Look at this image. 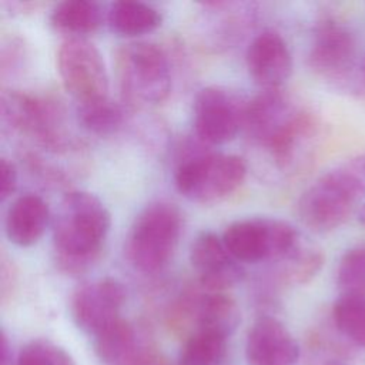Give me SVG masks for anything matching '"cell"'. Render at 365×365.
<instances>
[{
  "label": "cell",
  "instance_id": "14",
  "mask_svg": "<svg viewBox=\"0 0 365 365\" xmlns=\"http://www.w3.org/2000/svg\"><path fill=\"white\" fill-rule=\"evenodd\" d=\"M245 63L252 80L264 90L281 88L292 71L289 47L274 30H265L252 38L245 53Z\"/></svg>",
  "mask_w": 365,
  "mask_h": 365
},
{
  "label": "cell",
  "instance_id": "27",
  "mask_svg": "<svg viewBox=\"0 0 365 365\" xmlns=\"http://www.w3.org/2000/svg\"><path fill=\"white\" fill-rule=\"evenodd\" d=\"M345 164L349 168V171L352 173L354 178L356 180L362 194H365V154H361V155L349 160Z\"/></svg>",
  "mask_w": 365,
  "mask_h": 365
},
{
  "label": "cell",
  "instance_id": "28",
  "mask_svg": "<svg viewBox=\"0 0 365 365\" xmlns=\"http://www.w3.org/2000/svg\"><path fill=\"white\" fill-rule=\"evenodd\" d=\"M131 365H175L170 359L151 351H144Z\"/></svg>",
  "mask_w": 365,
  "mask_h": 365
},
{
  "label": "cell",
  "instance_id": "8",
  "mask_svg": "<svg viewBox=\"0 0 365 365\" xmlns=\"http://www.w3.org/2000/svg\"><path fill=\"white\" fill-rule=\"evenodd\" d=\"M63 114L56 101L44 97L14 90L1 94L3 121L46 150L61 151L68 144Z\"/></svg>",
  "mask_w": 365,
  "mask_h": 365
},
{
  "label": "cell",
  "instance_id": "29",
  "mask_svg": "<svg viewBox=\"0 0 365 365\" xmlns=\"http://www.w3.org/2000/svg\"><path fill=\"white\" fill-rule=\"evenodd\" d=\"M358 220L365 225V202L359 207V211H358Z\"/></svg>",
  "mask_w": 365,
  "mask_h": 365
},
{
  "label": "cell",
  "instance_id": "1",
  "mask_svg": "<svg viewBox=\"0 0 365 365\" xmlns=\"http://www.w3.org/2000/svg\"><path fill=\"white\" fill-rule=\"evenodd\" d=\"M111 217L103 201L87 191H70L53 220V245L58 267L70 274L87 269L100 255Z\"/></svg>",
  "mask_w": 365,
  "mask_h": 365
},
{
  "label": "cell",
  "instance_id": "16",
  "mask_svg": "<svg viewBox=\"0 0 365 365\" xmlns=\"http://www.w3.org/2000/svg\"><path fill=\"white\" fill-rule=\"evenodd\" d=\"M50 222L47 202L36 194L17 197L6 212L4 231L9 241L17 247H31L44 234Z\"/></svg>",
  "mask_w": 365,
  "mask_h": 365
},
{
  "label": "cell",
  "instance_id": "21",
  "mask_svg": "<svg viewBox=\"0 0 365 365\" xmlns=\"http://www.w3.org/2000/svg\"><path fill=\"white\" fill-rule=\"evenodd\" d=\"M227 352V338L195 331L182 345L178 365H218Z\"/></svg>",
  "mask_w": 365,
  "mask_h": 365
},
{
  "label": "cell",
  "instance_id": "20",
  "mask_svg": "<svg viewBox=\"0 0 365 365\" xmlns=\"http://www.w3.org/2000/svg\"><path fill=\"white\" fill-rule=\"evenodd\" d=\"M103 23L101 6L91 0H66L54 6L50 24L71 37H81L96 31Z\"/></svg>",
  "mask_w": 365,
  "mask_h": 365
},
{
  "label": "cell",
  "instance_id": "10",
  "mask_svg": "<svg viewBox=\"0 0 365 365\" xmlns=\"http://www.w3.org/2000/svg\"><path fill=\"white\" fill-rule=\"evenodd\" d=\"M247 103L218 86L198 91L192 107V123L197 137L207 144H225L244 128Z\"/></svg>",
  "mask_w": 365,
  "mask_h": 365
},
{
  "label": "cell",
  "instance_id": "12",
  "mask_svg": "<svg viewBox=\"0 0 365 365\" xmlns=\"http://www.w3.org/2000/svg\"><path fill=\"white\" fill-rule=\"evenodd\" d=\"M190 262L201 288L210 292H224L244 278V268L230 254L222 238L211 231H202L194 238Z\"/></svg>",
  "mask_w": 365,
  "mask_h": 365
},
{
  "label": "cell",
  "instance_id": "6",
  "mask_svg": "<svg viewBox=\"0 0 365 365\" xmlns=\"http://www.w3.org/2000/svg\"><path fill=\"white\" fill-rule=\"evenodd\" d=\"M222 241L238 262H282L302 244L297 228L279 218H245L231 222Z\"/></svg>",
  "mask_w": 365,
  "mask_h": 365
},
{
  "label": "cell",
  "instance_id": "5",
  "mask_svg": "<svg viewBox=\"0 0 365 365\" xmlns=\"http://www.w3.org/2000/svg\"><path fill=\"white\" fill-rule=\"evenodd\" d=\"M361 195L356 180L342 164L322 174L301 194L298 217L311 231L329 232L348 220Z\"/></svg>",
  "mask_w": 365,
  "mask_h": 365
},
{
  "label": "cell",
  "instance_id": "25",
  "mask_svg": "<svg viewBox=\"0 0 365 365\" xmlns=\"http://www.w3.org/2000/svg\"><path fill=\"white\" fill-rule=\"evenodd\" d=\"M16 365H74L71 355L48 339H34L19 352Z\"/></svg>",
  "mask_w": 365,
  "mask_h": 365
},
{
  "label": "cell",
  "instance_id": "17",
  "mask_svg": "<svg viewBox=\"0 0 365 365\" xmlns=\"http://www.w3.org/2000/svg\"><path fill=\"white\" fill-rule=\"evenodd\" d=\"M184 305L194 317L197 331L214 332L228 338L241 321L237 302L225 292L190 294L185 297Z\"/></svg>",
  "mask_w": 365,
  "mask_h": 365
},
{
  "label": "cell",
  "instance_id": "26",
  "mask_svg": "<svg viewBox=\"0 0 365 365\" xmlns=\"http://www.w3.org/2000/svg\"><path fill=\"white\" fill-rule=\"evenodd\" d=\"M17 187V170L7 158L0 160V200L6 201Z\"/></svg>",
  "mask_w": 365,
  "mask_h": 365
},
{
  "label": "cell",
  "instance_id": "18",
  "mask_svg": "<svg viewBox=\"0 0 365 365\" xmlns=\"http://www.w3.org/2000/svg\"><path fill=\"white\" fill-rule=\"evenodd\" d=\"M94 351L106 365H131L144 352L135 328L123 318L94 335Z\"/></svg>",
  "mask_w": 365,
  "mask_h": 365
},
{
  "label": "cell",
  "instance_id": "24",
  "mask_svg": "<svg viewBox=\"0 0 365 365\" xmlns=\"http://www.w3.org/2000/svg\"><path fill=\"white\" fill-rule=\"evenodd\" d=\"M336 284L342 295L365 297V245L354 247L341 257Z\"/></svg>",
  "mask_w": 365,
  "mask_h": 365
},
{
  "label": "cell",
  "instance_id": "19",
  "mask_svg": "<svg viewBox=\"0 0 365 365\" xmlns=\"http://www.w3.org/2000/svg\"><path fill=\"white\" fill-rule=\"evenodd\" d=\"M107 21L114 33L124 37H135L154 31L161 26L163 17L160 11L150 4L121 0L110 4Z\"/></svg>",
  "mask_w": 365,
  "mask_h": 365
},
{
  "label": "cell",
  "instance_id": "9",
  "mask_svg": "<svg viewBox=\"0 0 365 365\" xmlns=\"http://www.w3.org/2000/svg\"><path fill=\"white\" fill-rule=\"evenodd\" d=\"M57 71L77 106L108 98V73L100 50L84 37H68L57 50Z\"/></svg>",
  "mask_w": 365,
  "mask_h": 365
},
{
  "label": "cell",
  "instance_id": "22",
  "mask_svg": "<svg viewBox=\"0 0 365 365\" xmlns=\"http://www.w3.org/2000/svg\"><path fill=\"white\" fill-rule=\"evenodd\" d=\"M332 319L342 335L365 348V297L342 295L334 304Z\"/></svg>",
  "mask_w": 365,
  "mask_h": 365
},
{
  "label": "cell",
  "instance_id": "11",
  "mask_svg": "<svg viewBox=\"0 0 365 365\" xmlns=\"http://www.w3.org/2000/svg\"><path fill=\"white\" fill-rule=\"evenodd\" d=\"M125 288L115 278H100L83 284L71 297V317L87 334L97 335L120 319L125 302Z\"/></svg>",
  "mask_w": 365,
  "mask_h": 365
},
{
  "label": "cell",
  "instance_id": "4",
  "mask_svg": "<svg viewBox=\"0 0 365 365\" xmlns=\"http://www.w3.org/2000/svg\"><path fill=\"white\" fill-rule=\"evenodd\" d=\"M115 70L124 98L134 106H155L171 91V66L161 47L148 41L123 44Z\"/></svg>",
  "mask_w": 365,
  "mask_h": 365
},
{
  "label": "cell",
  "instance_id": "15",
  "mask_svg": "<svg viewBox=\"0 0 365 365\" xmlns=\"http://www.w3.org/2000/svg\"><path fill=\"white\" fill-rule=\"evenodd\" d=\"M245 358L248 365H295L299 346L281 321L261 317L248 331Z\"/></svg>",
  "mask_w": 365,
  "mask_h": 365
},
{
  "label": "cell",
  "instance_id": "7",
  "mask_svg": "<svg viewBox=\"0 0 365 365\" xmlns=\"http://www.w3.org/2000/svg\"><path fill=\"white\" fill-rule=\"evenodd\" d=\"M247 175L245 161L234 154L202 153L184 158L175 173L178 192L190 201L210 204L232 194Z\"/></svg>",
  "mask_w": 365,
  "mask_h": 365
},
{
  "label": "cell",
  "instance_id": "23",
  "mask_svg": "<svg viewBox=\"0 0 365 365\" xmlns=\"http://www.w3.org/2000/svg\"><path fill=\"white\" fill-rule=\"evenodd\" d=\"M80 124L90 133L97 135H108L115 133L124 120L123 108L110 97L101 101L77 106Z\"/></svg>",
  "mask_w": 365,
  "mask_h": 365
},
{
  "label": "cell",
  "instance_id": "30",
  "mask_svg": "<svg viewBox=\"0 0 365 365\" xmlns=\"http://www.w3.org/2000/svg\"><path fill=\"white\" fill-rule=\"evenodd\" d=\"M364 70H365V61H364Z\"/></svg>",
  "mask_w": 365,
  "mask_h": 365
},
{
  "label": "cell",
  "instance_id": "2",
  "mask_svg": "<svg viewBox=\"0 0 365 365\" xmlns=\"http://www.w3.org/2000/svg\"><path fill=\"white\" fill-rule=\"evenodd\" d=\"M244 128L269 151L278 165L287 167L312 134L314 121L309 113L295 107L281 88H272L262 90L247 101Z\"/></svg>",
  "mask_w": 365,
  "mask_h": 365
},
{
  "label": "cell",
  "instance_id": "13",
  "mask_svg": "<svg viewBox=\"0 0 365 365\" xmlns=\"http://www.w3.org/2000/svg\"><path fill=\"white\" fill-rule=\"evenodd\" d=\"M356 61L354 34L335 21L322 23L314 33L308 53L309 67L327 80H342Z\"/></svg>",
  "mask_w": 365,
  "mask_h": 365
},
{
  "label": "cell",
  "instance_id": "3",
  "mask_svg": "<svg viewBox=\"0 0 365 365\" xmlns=\"http://www.w3.org/2000/svg\"><path fill=\"white\" fill-rule=\"evenodd\" d=\"M182 232V214L170 201H154L134 218L125 251L135 269L144 274L161 271L171 261Z\"/></svg>",
  "mask_w": 365,
  "mask_h": 365
}]
</instances>
